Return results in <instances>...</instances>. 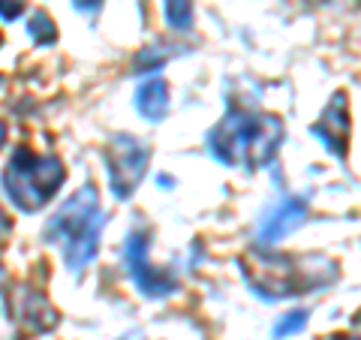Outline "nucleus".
I'll return each instance as SVG.
<instances>
[{
	"instance_id": "1a4fd4ad",
	"label": "nucleus",
	"mask_w": 361,
	"mask_h": 340,
	"mask_svg": "<svg viewBox=\"0 0 361 340\" xmlns=\"http://www.w3.org/2000/svg\"><path fill=\"white\" fill-rule=\"evenodd\" d=\"M16 313L21 325H27L30 332H51L58 325V310L51 308V301L37 289H18L16 296Z\"/></svg>"
},
{
	"instance_id": "f8f14e48",
	"label": "nucleus",
	"mask_w": 361,
	"mask_h": 340,
	"mask_svg": "<svg viewBox=\"0 0 361 340\" xmlns=\"http://www.w3.org/2000/svg\"><path fill=\"white\" fill-rule=\"evenodd\" d=\"M175 54V45H163V49H145L142 54H135V61H133V66L139 70V75L142 73H154V70H160V66L172 58Z\"/></svg>"
},
{
	"instance_id": "f257e3e1",
	"label": "nucleus",
	"mask_w": 361,
	"mask_h": 340,
	"mask_svg": "<svg viewBox=\"0 0 361 340\" xmlns=\"http://www.w3.org/2000/svg\"><path fill=\"white\" fill-rule=\"evenodd\" d=\"M283 139V121L277 115H256V111L232 109L217 127L208 133V148L226 166L262 169L277 157Z\"/></svg>"
},
{
	"instance_id": "ddd939ff",
	"label": "nucleus",
	"mask_w": 361,
	"mask_h": 340,
	"mask_svg": "<svg viewBox=\"0 0 361 340\" xmlns=\"http://www.w3.org/2000/svg\"><path fill=\"white\" fill-rule=\"evenodd\" d=\"M27 33L37 40V45H51L54 40H58V28H54V21L49 18V13H37V16H33L30 25H27Z\"/></svg>"
},
{
	"instance_id": "9d476101",
	"label": "nucleus",
	"mask_w": 361,
	"mask_h": 340,
	"mask_svg": "<svg viewBox=\"0 0 361 340\" xmlns=\"http://www.w3.org/2000/svg\"><path fill=\"white\" fill-rule=\"evenodd\" d=\"M135 109H139L142 118L148 121H163L169 115V85L163 78H151L135 90Z\"/></svg>"
},
{
	"instance_id": "9b49d317",
	"label": "nucleus",
	"mask_w": 361,
	"mask_h": 340,
	"mask_svg": "<svg viewBox=\"0 0 361 340\" xmlns=\"http://www.w3.org/2000/svg\"><path fill=\"white\" fill-rule=\"evenodd\" d=\"M163 13L175 30H193V0H163Z\"/></svg>"
},
{
	"instance_id": "0eeeda50",
	"label": "nucleus",
	"mask_w": 361,
	"mask_h": 340,
	"mask_svg": "<svg viewBox=\"0 0 361 340\" xmlns=\"http://www.w3.org/2000/svg\"><path fill=\"white\" fill-rule=\"evenodd\" d=\"M349 130H353V121H349V103L346 94L337 90L331 97V103L325 106L322 121L313 127V133L322 139V145L329 148L334 157H346V142H349Z\"/></svg>"
},
{
	"instance_id": "4468645a",
	"label": "nucleus",
	"mask_w": 361,
	"mask_h": 340,
	"mask_svg": "<svg viewBox=\"0 0 361 340\" xmlns=\"http://www.w3.org/2000/svg\"><path fill=\"white\" fill-rule=\"evenodd\" d=\"M304 325H307V310H292V313H286V316H280L277 320L274 337H289V334L301 332Z\"/></svg>"
},
{
	"instance_id": "4be33fe9",
	"label": "nucleus",
	"mask_w": 361,
	"mask_h": 340,
	"mask_svg": "<svg viewBox=\"0 0 361 340\" xmlns=\"http://www.w3.org/2000/svg\"><path fill=\"white\" fill-rule=\"evenodd\" d=\"M0 85H4V78H0Z\"/></svg>"
},
{
	"instance_id": "a211bd4d",
	"label": "nucleus",
	"mask_w": 361,
	"mask_h": 340,
	"mask_svg": "<svg viewBox=\"0 0 361 340\" xmlns=\"http://www.w3.org/2000/svg\"><path fill=\"white\" fill-rule=\"evenodd\" d=\"M331 340H361V337H355V334H334Z\"/></svg>"
},
{
	"instance_id": "6ab92c4d",
	"label": "nucleus",
	"mask_w": 361,
	"mask_h": 340,
	"mask_svg": "<svg viewBox=\"0 0 361 340\" xmlns=\"http://www.w3.org/2000/svg\"><path fill=\"white\" fill-rule=\"evenodd\" d=\"M4 142H6V123L0 121V145H4Z\"/></svg>"
},
{
	"instance_id": "dca6fc26",
	"label": "nucleus",
	"mask_w": 361,
	"mask_h": 340,
	"mask_svg": "<svg viewBox=\"0 0 361 340\" xmlns=\"http://www.w3.org/2000/svg\"><path fill=\"white\" fill-rule=\"evenodd\" d=\"M73 6L78 13H97V9L103 6V0H73Z\"/></svg>"
},
{
	"instance_id": "20e7f679",
	"label": "nucleus",
	"mask_w": 361,
	"mask_h": 340,
	"mask_svg": "<svg viewBox=\"0 0 361 340\" xmlns=\"http://www.w3.org/2000/svg\"><path fill=\"white\" fill-rule=\"evenodd\" d=\"M151 163V148L142 139H135L130 133L111 135L109 148H106V175L109 187L118 199H130L135 187L142 184L145 172Z\"/></svg>"
},
{
	"instance_id": "39448f33",
	"label": "nucleus",
	"mask_w": 361,
	"mask_h": 340,
	"mask_svg": "<svg viewBox=\"0 0 361 340\" xmlns=\"http://www.w3.org/2000/svg\"><path fill=\"white\" fill-rule=\"evenodd\" d=\"M250 283L259 296H265V298H289V296H298V292H307V280L301 274V265H295L289 256H259L256 253Z\"/></svg>"
},
{
	"instance_id": "aec40b11",
	"label": "nucleus",
	"mask_w": 361,
	"mask_h": 340,
	"mask_svg": "<svg viewBox=\"0 0 361 340\" xmlns=\"http://www.w3.org/2000/svg\"><path fill=\"white\" fill-rule=\"evenodd\" d=\"M121 340H142V334H123Z\"/></svg>"
},
{
	"instance_id": "7ed1b4c3",
	"label": "nucleus",
	"mask_w": 361,
	"mask_h": 340,
	"mask_svg": "<svg viewBox=\"0 0 361 340\" xmlns=\"http://www.w3.org/2000/svg\"><path fill=\"white\" fill-rule=\"evenodd\" d=\"M66 181V169L61 157L42 154L37 157L30 148H18L4 169V190L18 211H39Z\"/></svg>"
},
{
	"instance_id": "6e6552de",
	"label": "nucleus",
	"mask_w": 361,
	"mask_h": 340,
	"mask_svg": "<svg viewBox=\"0 0 361 340\" xmlns=\"http://www.w3.org/2000/svg\"><path fill=\"white\" fill-rule=\"evenodd\" d=\"M304 223V202L298 199H280L274 208L265 211L262 223H259V244L262 247H271L277 241H283L286 235H292Z\"/></svg>"
},
{
	"instance_id": "2eb2a0df",
	"label": "nucleus",
	"mask_w": 361,
	"mask_h": 340,
	"mask_svg": "<svg viewBox=\"0 0 361 340\" xmlns=\"http://www.w3.org/2000/svg\"><path fill=\"white\" fill-rule=\"evenodd\" d=\"M25 13V0H0V18L4 21H13Z\"/></svg>"
},
{
	"instance_id": "f03ea898",
	"label": "nucleus",
	"mask_w": 361,
	"mask_h": 340,
	"mask_svg": "<svg viewBox=\"0 0 361 340\" xmlns=\"http://www.w3.org/2000/svg\"><path fill=\"white\" fill-rule=\"evenodd\" d=\"M106 226V214L99 208V196L94 187L75 190L70 199L58 208V214L45 223V241L58 244L63 250L66 268L78 274L94 262L99 250V235Z\"/></svg>"
},
{
	"instance_id": "412c9836",
	"label": "nucleus",
	"mask_w": 361,
	"mask_h": 340,
	"mask_svg": "<svg viewBox=\"0 0 361 340\" xmlns=\"http://www.w3.org/2000/svg\"><path fill=\"white\" fill-rule=\"evenodd\" d=\"M0 283H4V268H0Z\"/></svg>"
},
{
	"instance_id": "f3484780",
	"label": "nucleus",
	"mask_w": 361,
	"mask_h": 340,
	"mask_svg": "<svg viewBox=\"0 0 361 340\" xmlns=\"http://www.w3.org/2000/svg\"><path fill=\"white\" fill-rule=\"evenodd\" d=\"M9 229H13V223H9V217L4 214V208H0V241L9 235Z\"/></svg>"
},
{
	"instance_id": "423d86ee",
	"label": "nucleus",
	"mask_w": 361,
	"mask_h": 340,
	"mask_svg": "<svg viewBox=\"0 0 361 340\" xmlns=\"http://www.w3.org/2000/svg\"><path fill=\"white\" fill-rule=\"evenodd\" d=\"M151 250V241H148V232L145 229H135L127 238V247H123V259H127V271L133 283L139 286L142 296L148 298H163V296H172L175 292V277L169 271H157L148 259Z\"/></svg>"
}]
</instances>
